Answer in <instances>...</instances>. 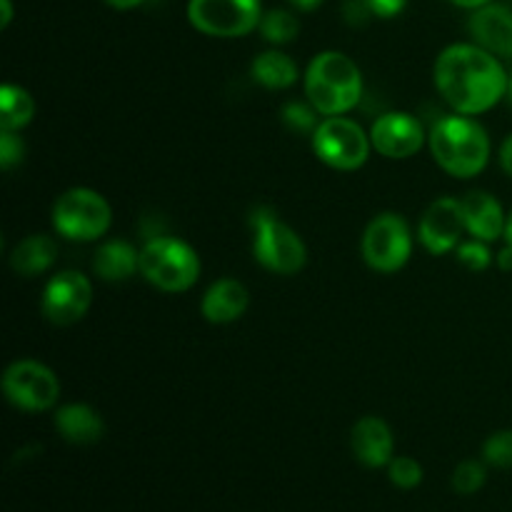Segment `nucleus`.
I'll return each mask as SVG.
<instances>
[{
	"instance_id": "nucleus-1",
	"label": "nucleus",
	"mask_w": 512,
	"mask_h": 512,
	"mask_svg": "<svg viewBox=\"0 0 512 512\" xmlns=\"http://www.w3.org/2000/svg\"><path fill=\"white\" fill-rule=\"evenodd\" d=\"M435 88L460 115L495 108L508 93V78L498 55L478 43H455L435 60Z\"/></svg>"
},
{
	"instance_id": "nucleus-2",
	"label": "nucleus",
	"mask_w": 512,
	"mask_h": 512,
	"mask_svg": "<svg viewBox=\"0 0 512 512\" xmlns=\"http://www.w3.org/2000/svg\"><path fill=\"white\" fill-rule=\"evenodd\" d=\"M305 95L320 115H345L363 98V75L340 50H325L305 70Z\"/></svg>"
},
{
	"instance_id": "nucleus-3",
	"label": "nucleus",
	"mask_w": 512,
	"mask_h": 512,
	"mask_svg": "<svg viewBox=\"0 0 512 512\" xmlns=\"http://www.w3.org/2000/svg\"><path fill=\"white\" fill-rule=\"evenodd\" d=\"M430 153L453 178H475L490 160V138L468 115H448L430 130Z\"/></svg>"
},
{
	"instance_id": "nucleus-4",
	"label": "nucleus",
	"mask_w": 512,
	"mask_h": 512,
	"mask_svg": "<svg viewBox=\"0 0 512 512\" xmlns=\"http://www.w3.org/2000/svg\"><path fill=\"white\" fill-rule=\"evenodd\" d=\"M140 273L163 293H185L200 278V258L185 240L155 235L140 250Z\"/></svg>"
},
{
	"instance_id": "nucleus-5",
	"label": "nucleus",
	"mask_w": 512,
	"mask_h": 512,
	"mask_svg": "<svg viewBox=\"0 0 512 512\" xmlns=\"http://www.w3.org/2000/svg\"><path fill=\"white\" fill-rule=\"evenodd\" d=\"M253 255L265 270L278 275H295L305 268L308 250L300 235L278 218L273 208H258L250 215Z\"/></svg>"
},
{
	"instance_id": "nucleus-6",
	"label": "nucleus",
	"mask_w": 512,
	"mask_h": 512,
	"mask_svg": "<svg viewBox=\"0 0 512 512\" xmlns=\"http://www.w3.org/2000/svg\"><path fill=\"white\" fill-rule=\"evenodd\" d=\"M113 210L108 200L90 188H70L55 200L53 228L63 238L75 243H90L108 233Z\"/></svg>"
},
{
	"instance_id": "nucleus-7",
	"label": "nucleus",
	"mask_w": 512,
	"mask_h": 512,
	"mask_svg": "<svg viewBox=\"0 0 512 512\" xmlns=\"http://www.w3.org/2000/svg\"><path fill=\"white\" fill-rule=\"evenodd\" d=\"M370 148H373L370 135L355 120L343 115H330L313 133L315 155L325 165L345 173L363 168L368 163Z\"/></svg>"
},
{
	"instance_id": "nucleus-8",
	"label": "nucleus",
	"mask_w": 512,
	"mask_h": 512,
	"mask_svg": "<svg viewBox=\"0 0 512 512\" xmlns=\"http://www.w3.org/2000/svg\"><path fill=\"white\" fill-rule=\"evenodd\" d=\"M188 20L210 38H243L260 28V0H190Z\"/></svg>"
},
{
	"instance_id": "nucleus-9",
	"label": "nucleus",
	"mask_w": 512,
	"mask_h": 512,
	"mask_svg": "<svg viewBox=\"0 0 512 512\" xmlns=\"http://www.w3.org/2000/svg\"><path fill=\"white\" fill-rule=\"evenodd\" d=\"M360 253L375 273H398L413 255V235L398 213H380L368 223Z\"/></svg>"
},
{
	"instance_id": "nucleus-10",
	"label": "nucleus",
	"mask_w": 512,
	"mask_h": 512,
	"mask_svg": "<svg viewBox=\"0 0 512 512\" xmlns=\"http://www.w3.org/2000/svg\"><path fill=\"white\" fill-rule=\"evenodd\" d=\"M3 393L10 405L28 413L50 410L60 398V380L38 360H15L3 375Z\"/></svg>"
},
{
	"instance_id": "nucleus-11",
	"label": "nucleus",
	"mask_w": 512,
	"mask_h": 512,
	"mask_svg": "<svg viewBox=\"0 0 512 512\" xmlns=\"http://www.w3.org/2000/svg\"><path fill=\"white\" fill-rule=\"evenodd\" d=\"M93 303V285L83 273L63 270L55 275L43 293V315L53 325H73L85 318Z\"/></svg>"
},
{
	"instance_id": "nucleus-12",
	"label": "nucleus",
	"mask_w": 512,
	"mask_h": 512,
	"mask_svg": "<svg viewBox=\"0 0 512 512\" xmlns=\"http://www.w3.org/2000/svg\"><path fill=\"white\" fill-rule=\"evenodd\" d=\"M370 143L380 155L390 160H403L418 153L425 143V128L413 113H383L373 123Z\"/></svg>"
},
{
	"instance_id": "nucleus-13",
	"label": "nucleus",
	"mask_w": 512,
	"mask_h": 512,
	"mask_svg": "<svg viewBox=\"0 0 512 512\" xmlns=\"http://www.w3.org/2000/svg\"><path fill=\"white\" fill-rule=\"evenodd\" d=\"M465 230L463 223V208H460V200L455 198H438L435 203H430V208L425 210L423 218H420V243L425 245V250L433 255H445L450 250H458L460 245V233Z\"/></svg>"
},
{
	"instance_id": "nucleus-14",
	"label": "nucleus",
	"mask_w": 512,
	"mask_h": 512,
	"mask_svg": "<svg viewBox=\"0 0 512 512\" xmlns=\"http://www.w3.org/2000/svg\"><path fill=\"white\" fill-rule=\"evenodd\" d=\"M468 28L480 48L498 58H512V10L508 5H483L470 15Z\"/></svg>"
},
{
	"instance_id": "nucleus-15",
	"label": "nucleus",
	"mask_w": 512,
	"mask_h": 512,
	"mask_svg": "<svg viewBox=\"0 0 512 512\" xmlns=\"http://www.w3.org/2000/svg\"><path fill=\"white\" fill-rule=\"evenodd\" d=\"M350 445L353 453L365 468H385L395 458V440L393 430L388 428L383 418L378 415H365L353 425L350 433Z\"/></svg>"
},
{
	"instance_id": "nucleus-16",
	"label": "nucleus",
	"mask_w": 512,
	"mask_h": 512,
	"mask_svg": "<svg viewBox=\"0 0 512 512\" xmlns=\"http://www.w3.org/2000/svg\"><path fill=\"white\" fill-rule=\"evenodd\" d=\"M460 208H463L465 230H468L475 240L493 243L500 235H505V223H508V218H505L503 213V205H500L490 193L473 190V193H468L460 200Z\"/></svg>"
},
{
	"instance_id": "nucleus-17",
	"label": "nucleus",
	"mask_w": 512,
	"mask_h": 512,
	"mask_svg": "<svg viewBox=\"0 0 512 512\" xmlns=\"http://www.w3.org/2000/svg\"><path fill=\"white\" fill-rule=\"evenodd\" d=\"M248 305V288H245L240 280L223 278L205 290L203 303H200V313H203V318L208 320V323L228 325L235 323L238 318H243Z\"/></svg>"
},
{
	"instance_id": "nucleus-18",
	"label": "nucleus",
	"mask_w": 512,
	"mask_h": 512,
	"mask_svg": "<svg viewBox=\"0 0 512 512\" xmlns=\"http://www.w3.org/2000/svg\"><path fill=\"white\" fill-rule=\"evenodd\" d=\"M55 430L73 445H93L103 438L105 423L98 410L85 403H70L55 413Z\"/></svg>"
},
{
	"instance_id": "nucleus-19",
	"label": "nucleus",
	"mask_w": 512,
	"mask_h": 512,
	"mask_svg": "<svg viewBox=\"0 0 512 512\" xmlns=\"http://www.w3.org/2000/svg\"><path fill=\"white\" fill-rule=\"evenodd\" d=\"M93 270L105 283H123L140 270V253L125 240H110L95 253Z\"/></svg>"
},
{
	"instance_id": "nucleus-20",
	"label": "nucleus",
	"mask_w": 512,
	"mask_h": 512,
	"mask_svg": "<svg viewBox=\"0 0 512 512\" xmlns=\"http://www.w3.org/2000/svg\"><path fill=\"white\" fill-rule=\"evenodd\" d=\"M55 258H58V245L50 235H28L15 245L10 255V268L23 278H33V275L45 273L55 263Z\"/></svg>"
},
{
	"instance_id": "nucleus-21",
	"label": "nucleus",
	"mask_w": 512,
	"mask_h": 512,
	"mask_svg": "<svg viewBox=\"0 0 512 512\" xmlns=\"http://www.w3.org/2000/svg\"><path fill=\"white\" fill-rule=\"evenodd\" d=\"M250 73H253L255 83L265 85L270 90H283L298 80V65L280 50H268V53H260L253 60Z\"/></svg>"
},
{
	"instance_id": "nucleus-22",
	"label": "nucleus",
	"mask_w": 512,
	"mask_h": 512,
	"mask_svg": "<svg viewBox=\"0 0 512 512\" xmlns=\"http://www.w3.org/2000/svg\"><path fill=\"white\" fill-rule=\"evenodd\" d=\"M33 115L35 100L28 90L10 83L0 88V130H15L18 133L20 128H25L33 120Z\"/></svg>"
},
{
	"instance_id": "nucleus-23",
	"label": "nucleus",
	"mask_w": 512,
	"mask_h": 512,
	"mask_svg": "<svg viewBox=\"0 0 512 512\" xmlns=\"http://www.w3.org/2000/svg\"><path fill=\"white\" fill-rule=\"evenodd\" d=\"M260 33L268 43L273 45H285L293 43L300 33V23L290 10L273 8L268 13H263V20H260Z\"/></svg>"
},
{
	"instance_id": "nucleus-24",
	"label": "nucleus",
	"mask_w": 512,
	"mask_h": 512,
	"mask_svg": "<svg viewBox=\"0 0 512 512\" xmlns=\"http://www.w3.org/2000/svg\"><path fill=\"white\" fill-rule=\"evenodd\" d=\"M388 475L395 488L413 490L423 483V465L415 458H408V455H398V458L390 460Z\"/></svg>"
},
{
	"instance_id": "nucleus-25",
	"label": "nucleus",
	"mask_w": 512,
	"mask_h": 512,
	"mask_svg": "<svg viewBox=\"0 0 512 512\" xmlns=\"http://www.w3.org/2000/svg\"><path fill=\"white\" fill-rule=\"evenodd\" d=\"M483 458L485 463L493 468H512V430H498L490 435L483 445Z\"/></svg>"
},
{
	"instance_id": "nucleus-26",
	"label": "nucleus",
	"mask_w": 512,
	"mask_h": 512,
	"mask_svg": "<svg viewBox=\"0 0 512 512\" xmlns=\"http://www.w3.org/2000/svg\"><path fill=\"white\" fill-rule=\"evenodd\" d=\"M485 465H480L478 460H465L458 468L453 470V490L460 495H475L485 485Z\"/></svg>"
},
{
	"instance_id": "nucleus-27",
	"label": "nucleus",
	"mask_w": 512,
	"mask_h": 512,
	"mask_svg": "<svg viewBox=\"0 0 512 512\" xmlns=\"http://www.w3.org/2000/svg\"><path fill=\"white\" fill-rule=\"evenodd\" d=\"M283 123L295 133H315L318 128V110L305 103H288L283 108Z\"/></svg>"
},
{
	"instance_id": "nucleus-28",
	"label": "nucleus",
	"mask_w": 512,
	"mask_h": 512,
	"mask_svg": "<svg viewBox=\"0 0 512 512\" xmlns=\"http://www.w3.org/2000/svg\"><path fill=\"white\" fill-rule=\"evenodd\" d=\"M458 260L473 273H480V270L493 263V253H490L488 243H483V240H470V243L458 245Z\"/></svg>"
},
{
	"instance_id": "nucleus-29",
	"label": "nucleus",
	"mask_w": 512,
	"mask_h": 512,
	"mask_svg": "<svg viewBox=\"0 0 512 512\" xmlns=\"http://www.w3.org/2000/svg\"><path fill=\"white\" fill-rule=\"evenodd\" d=\"M25 145L15 130H0V165L3 170H13L23 160Z\"/></svg>"
},
{
	"instance_id": "nucleus-30",
	"label": "nucleus",
	"mask_w": 512,
	"mask_h": 512,
	"mask_svg": "<svg viewBox=\"0 0 512 512\" xmlns=\"http://www.w3.org/2000/svg\"><path fill=\"white\" fill-rule=\"evenodd\" d=\"M373 15L380 18H395L398 13H403V8L408 5V0H368Z\"/></svg>"
},
{
	"instance_id": "nucleus-31",
	"label": "nucleus",
	"mask_w": 512,
	"mask_h": 512,
	"mask_svg": "<svg viewBox=\"0 0 512 512\" xmlns=\"http://www.w3.org/2000/svg\"><path fill=\"white\" fill-rule=\"evenodd\" d=\"M500 165H503L505 173L512 178V135L510 138H505L503 148H500Z\"/></svg>"
},
{
	"instance_id": "nucleus-32",
	"label": "nucleus",
	"mask_w": 512,
	"mask_h": 512,
	"mask_svg": "<svg viewBox=\"0 0 512 512\" xmlns=\"http://www.w3.org/2000/svg\"><path fill=\"white\" fill-rule=\"evenodd\" d=\"M500 270H512V245L505 243V248L498 253Z\"/></svg>"
},
{
	"instance_id": "nucleus-33",
	"label": "nucleus",
	"mask_w": 512,
	"mask_h": 512,
	"mask_svg": "<svg viewBox=\"0 0 512 512\" xmlns=\"http://www.w3.org/2000/svg\"><path fill=\"white\" fill-rule=\"evenodd\" d=\"M0 10H3V18H0V28H8L10 20H13V3H10V0H0Z\"/></svg>"
},
{
	"instance_id": "nucleus-34",
	"label": "nucleus",
	"mask_w": 512,
	"mask_h": 512,
	"mask_svg": "<svg viewBox=\"0 0 512 512\" xmlns=\"http://www.w3.org/2000/svg\"><path fill=\"white\" fill-rule=\"evenodd\" d=\"M105 3L115 10H130V8H138L143 0H105Z\"/></svg>"
},
{
	"instance_id": "nucleus-35",
	"label": "nucleus",
	"mask_w": 512,
	"mask_h": 512,
	"mask_svg": "<svg viewBox=\"0 0 512 512\" xmlns=\"http://www.w3.org/2000/svg\"><path fill=\"white\" fill-rule=\"evenodd\" d=\"M288 3L298 10H315L323 0H288Z\"/></svg>"
},
{
	"instance_id": "nucleus-36",
	"label": "nucleus",
	"mask_w": 512,
	"mask_h": 512,
	"mask_svg": "<svg viewBox=\"0 0 512 512\" xmlns=\"http://www.w3.org/2000/svg\"><path fill=\"white\" fill-rule=\"evenodd\" d=\"M450 3L460 5V8H470V10H478L483 8V5H488L490 0H450Z\"/></svg>"
},
{
	"instance_id": "nucleus-37",
	"label": "nucleus",
	"mask_w": 512,
	"mask_h": 512,
	"mask_svg": "<svg viewBox=\"0 0 512 512\" xmlns=\"http://www.w3.org/2000/svg\"><path fill=\"white\" fill-rule=\"evenodd\" d=\"M505 243L508 245H512V210H510V215H508V223H505Z\"/></svg>"
},
{
	"instance_id": "nucleus-38",
	"label": "nucleus",
	"mask_w": 512,
	"mask_h": 512,
	"mask_svg": "<svg viewBox=\"0 0 512 512\" xmlns=\"http://www.w3.org/2000/svg\"><path fill=\"white\" fill-rule=\"evenodd\" d=\"M505 98L510 100V108H512V73H510V78H508V93H505Z\"/></svg>"
}]
</instances>
